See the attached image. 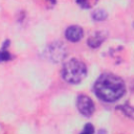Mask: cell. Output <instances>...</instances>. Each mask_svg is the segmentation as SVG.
<instances>
[{
  "label": "cell",
  "instance_id": "cell-1",
  "mask_svg": "<svg viewBox=\"0 0 134 134\" xmlns=\"http://www.w3.org/2000/svg\"><path fill=\"white\" fill-rule=\"evenodd\" d=\"M96 96L107 103L119 99L126 92V85L121 77L113 73H103L94 83L93 87Z\"/></svg>",
  "mask_w": 134,
  "mask_h": 134
},
{
  "label": "cell",
  "instance_id": "cell-2",
  "mask_svg": "<svg viewBox=\"0 0 134 134\" xmlns=\"http://www.w3.org/2000/svg\"><path fill=\"white\" fill-rule=\"evenodd\" d=\"M86 74L87 67L85 63L75 58L68 60L62 69L63 79L70 84H79L86 77Z\"/></svg>",
  "mask_w": 134,
  "mask_h": 134
},
{
  "label": "cell",
  "instance_id": "cell-3",
  "mask_svg": "<svg viewBox=\"0 0 134 134\" xmlns=\"http://www.w3.org/2000/svg\"><path fill=\"white\" fill-rule=\"evenodd\" d=\"M76 107L80 113L86 117H90L94 112V103L89 96L84 95V94H81L77 96Z\"/></svg>",
  "mask_w": 134,
  "mask_h": 134
},
{
  "label": "cell",
  "instance_id": "cell-4",
  "mask_svg": "<svg viewBox=\"0 0 134 134\" xmlns=\"http://www.w3.org/2000/svg\"><path fill=\"white\" fill-rule=\"evenodd\" d=\"M48 58L53 62H61L67 55V49L65 46L60 42H54L49 45L48 49L46 50Z\"/></svg>",
  "mask_w": 134,
  "mask_h": 134
},
{
  "label": "cell",
  "instance_id": "cell-5",
  "mask_svg": "<svg viewBox=\"0 0 134 134\" xmlns=\"http://www.w3.org/2000/svg\"><path fill=\"white\" fill-rule=\"evenodd\" d=\"M65 37L70 42H77L83 38V28L79 25H71L66 29Z\"/></svg>",
  "mask_w": 134,
  "mask_h": 134
},
{
  "label": "cell",
  "instance_id": "cell-6",
  "mask_svg": "<svg viewBox=\"0 0 134 134\" xmlns=\"http://www.w3.org/2000/svg\"><path fill=\"white\" fill-rule=\"evenodd\" d=\"M105 39H106V36L103 32L97 31V32H95L93 36H91L88 39V45L91 48H97L98 46L102 45V43L104 42Z\"/></svg>",
  "mask_w": 134,
  "mask_h": 134
},
{
  "label": "cell",
  "instance_id": "cell-7",
  "mask_svg": "<svg viewBox=\"0 0 134 134\" xmlns=\"http://www.w3.org/2000/svg\"><path fill=\"white\" fill-rule=\"evenodd\" d=\"M7 45H9V41H5L2 49H0V62H6L12 59V54L6 50Z\"/></svg>",
  "mask_w": 134,
  "mask_h": 134
},
{
  "label": "cell",
  "instance_id": "cell-8",
  "mask_svg": "<svg viewBox=\"0 0 134 134\" xmlns=\"http://www.w3.org/2000/svg\"><path fill=\"white\" fill-rule=\"evenodd\" d=\"M92 18L95 21H103L107 18V13L103 8H97L92 13Z\"/></svg>",
  "mask_w": 134,
  "mask_h": 134
},
{
  "label": "cell",
  "instance_id": "cell-9",
  "mask_svg": "<svg viewBox=\"0 0 134 134\" xmlns=\"http://www.w3.org/2000/svg\"><path fill=\"white\" fill-rule=\"evenodd\" d=\"M75 1H76V3H77L82 8L88 9V8H92V7L97 3L98 0H75Z\"/></svg>",
  "mask_w": 134,
  "mask_h": 134
},
{
  "label": "cell",
  "instance_id": "cell-10",
  "mask_svg": "<svg viewBox=\"0 0 134 134\" xmlns=\"http://www.w3.org/2000/svg\"><path fill=\"white\" fill-rule=\"evenodd\" d=\"M94 133V128L91 124H86L83 131L81 132V134H93Z\"/></svg>",
  "mask_w": 134,
  "mask_h": 134
},
{
  "label": "cell",
  "instance_id": "cell-11",
  "mask_svg": "<svg viewBox=\"0 0 134 134\" xmlns=\"http://www.w3.org/2000/svg\"><path fill=\"white\" fill-rule=\"evenodd\" d=\"M48 1H51L52 3H54V2H55V0H48Z\"/></svg>",
  "mask_w": 134,
  "mask_h": 134
}]
</instances>
